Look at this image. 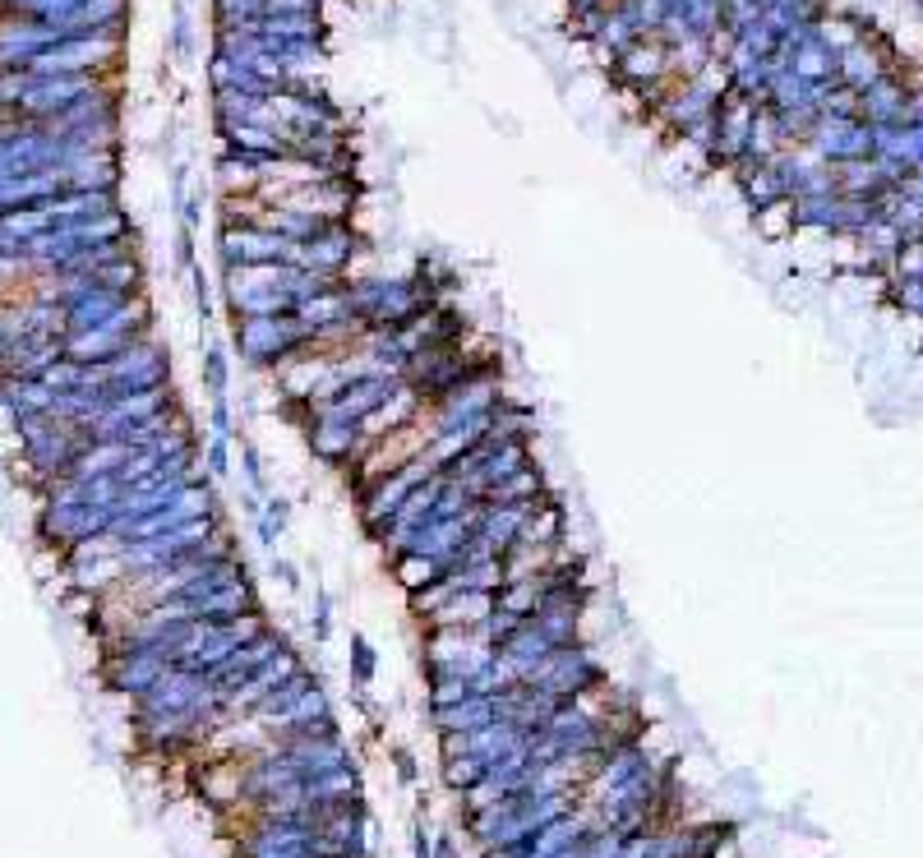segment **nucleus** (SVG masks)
Here are the masks:
<instances>
[{
    "label": "nucleus",
    "instance_id": "obj_20",
    "mask_svg": "<svg viewBox=\"0 0 923 858\" xmlns=\"http://www.w3.org/2000/svg\"><path fill=\"white\" fill-rule=\"evenodd\" d=\"M374 674H379V651L365 632H351V651H347V679L351 688H370Z\"/></svg>",
    "mask_w": 923,
    "mask_h": 858
},
{
    "label": "nucleus",
    "instance_id": "obj_30",
    "mask_svg": "<svg viewBox=\"0 0 923 858\" xmlns=\"http://www.w3.org/2000/svg\"><path fill=\"white\" fill-rule=\"evenodd\" d=\"M411 858H434V835L425 831V822H411Z\"/></svg>",
    "mask_w": 923,
    "mask_h": 858
},
{
    "label": "nucleus",
    "instance_id": "obj_17",
    "mask_svg": "<svg viewBox=\"0 0 923 858\" xmlns=\"http://www.w3.org/2000/svg\"><path fill=\"white\" fill-rule=\"evenodd\" d=\"M291 513H296V503H291L287 494H268V499H264V513L254 517V540H259V549H268V554H273L277 540L287 536Z\"/></svg>",
    "mask_w": 923,
    "mask_h": 858
},
{
    "label": "nucleus",
    "instance_id": "obj_26",
    "mask_svg": "<svg viewBox=\"0 0 923 858\" xmlns=\"http://www.w3.org/2000/svg\"><path fill=\"white\" fill-rule=\"evenodd\" d=\"M310 632H314V642L319 646H328V637H333V591H314V605H310Z\"/></svg>",
    "mask_w": 923,
    "mask_h": 858
},
{
    "label": "nucleus",
    "instance_id": "obj_12",
    "mask_svg": "<svg viewBox=\"0 0 923 858\" xmlns=\"http://www.w3.org/2000/svg\"><path fill=\"white\" fill-rule=\"evenodd\" d=\"M554 651V642L545 637V632L536 628V623H522V628L508 637L504 646H499V660H504V669H508V679L513 683H527L531 674H536L540 665H545V656Z\"/></svg>",
    "mask_w": 923,
    "mask_h": 858
},
{
    "label": "nucleus",
    "instance_id": "obj_9",
    "mask_svg": "<svg viewBox=\"0 0 923 858\" xmlns=\"http://www.w3.org/2000/svg\"><path fill=\"white\" fill-rule=\"evenodd\" d=\"M171 669V660L162 651H144V646H125V642H111L107 651V688L111 692H125V697H144L148 688L162 683V674Z\"/></svg>",
    "mask_w": 923,
    "mask_h": 858
},
{
    "label": "nucleus",
    "instance_id": "obj_5",
    "mask_svg": "<svg viewBox=\"0 0 923 858\" xmlns=\"http://www.w3.org/2000/svg\"><path fill=\"white\" fill-rule=\"evenodd\" d=\"M527 683H536L540 692H550L559 702L568 697H591V692H605L610 688V669L600 665L596 646L591 642H573V646H554L545 665L531 674Z\"/></svg>",
    "mask_w": 923,
    "mask_h": 858
},
{
    "label": "nucleus",
    "instance_id": "obj_11",
    "mask_svg": "<svg viewBox=\"0 0 923 858\" xmlns=\"http://www.w3.org/2000/svg\"><path fill=\"white\" fill-rule=\"evenodd\" d=\"M540 499H545V494H540ZM531 508H536V499H531V503H480V508H476V536H471V545L504 559L508 549L522 540V526H527Z\"/></svg>",
    "mask_w": 923,
    "mask_h": 858
},
{
    "label": "nucleus",
    "instance_id": "obj_19",
    "mask_svg": "<svg viewBox=\"0 0 923 858\" xmlns=\"http://www.w3.org/2000/svg\"><path fill=\"white\" fill-rule=\"evenodd\" d=\"M494 605L508 609V614H517V619H536V609H540V582H536V577H508V582L499 586Z\"/></svg>",
    "mask_w": 923,
    "mask_h": 858
},
{
    "label": "nucleus",
    "instance_id": "obj_18",
    "mask_svg": "<svg viewBox=\"0 0 923 858\" xmlns=\"http://www.w3.org/2000/svg\"><path fill=\"white\" fill-rule=\"evenodd\" d=\"M485 775H490V762L476 757V752H457V757H444V762H439V780L448 785V794H467V789H476Z\"/></svg>",
    "mask_w": 923,
    "mask_h": 858
},
{
    "label": "nucleus",
    "instance_id": "obj_24",
    "mask_svg": "<svg viewBox=\"0 0 923 858\" xmlns=\"http://www.w3.org/2000/svg\"><path fill=\"white\" fill-rule=\"evenodd\" d=\"M453 591H457V586H453V577H448V572H444V577H439V582H434V586H425V591H416V596H407V605H411V614H416V619L425 623V619H430V614H434V609H439V605H444L448 596H453Z\"/></svg>",
    "mask_w": 923,
    "mask_h": 858
},
{
    "label": "nucleus",
    "instance_id": "obj_4",
    "mask_svg": "<svg viewBox=\"0 0 923 858\" xmlns=\"http://www.w3.org/2000/svg\"><path fill=\"white\" fill-rule=\"evenodd\" d=\"M434 471H439V466L420 453V457H411L407 466H397V471H388V476L370 480L365 489H356V517H360V526H365V536H370L374 545L384 540L388 522L402 513V503L411 499V489H416L420 480H430Z\"/></svg>",
    "mask_w": 923,
    "mask_h": 858
},
{
    "label": "nucleus",
    "instance_id": "obj_25",
    "mask_svg": "<svg viewBox=\"0 0 923 858\" xmlns=\"http://www.w3.org/2000/svg\"><path fill=\"white\" fill-rule=\"evenodd\" d=\"M190 291H194V314H199V328H213L217 323V300H213V282H208L204 268H194L190 273Z\"/></svg>",
    "mask_w": 923,
    "mask_h": 858
},
{
    "label": "nucleus",
    "instance_id": "obj_13",
    "mask_svg": "<svg viewBox=\"0 0 923 858\" xmlns=\"http://www.w3.org/2000/svg\"><path fill=\"white\" fill-rule=\"evenodd\" d=\"M448 577H453L457 591H480V596H499V586L508 582V568H504V559H499V554H485V549L471 545V549H467V559L457 563Z\"/></svg>",
    "mask_w": 923,
    "mask_h": 858
},
{
    "label": "nucleus",
    "instance_id": "obj_7",
    "mask_svg": "<svg viewBox=\"0 0 923 858\" xmlns=\"http://www.w3.org/2000/svg\"><path fill=\"white\" fill-rule=\"evenodd\" d=\"M296 240L277 236L264 222H245V227H222L217 231V268L222 273H245V268H277V263H296Z\"/></svg>",
    "mask_w": 923,
    "mask_h": 858
},
{
    "label": "nucleus",
    "instance_id": "obj_14",
    "mask_svg": "<svg viewBox=\"0 0 923 858\" xmlns=\"http://www.w3.org/2000/svg\"><path fill=\"white\" fill-rule=\"evenodd\" d=\"M499 720V706H494V697H467V702L457 706H439V711H430V729L434 734H476V729L494 725Z\"/></svg>",
    "mask_w": 923,
    "mask_h": 858
},
{
    "label": "nucleus",
    "instance_id": "obj_31",
    "mask_svg": "<svg viewBox=\"0 0 923 858\" xmlns=\"http://www.w3.org/2000/svg\"><path fill=\"white\" fill-rule=\"evenodd\" d=\"M434 858H462V849H457V840L453 835H434Z\"/></svg>",
    "mask_w": 923,
    "mask_h": 858
},
{
    "label": "nucleus",
    "instance_id": "obj_10",
    "mask_svg": "<svg viewBox=\"0 0 923 858\" xmlns=\"http://www.w3.org/2000/svg\"><path fill=\"white\" fill-rule=\"evenodd\" d=\"M356 259H360V236L347 227V222H333V227H324L319 236L305 240V245L296 250V268L319 273V277H333V282L351 277Z\"/></svg>",
    "mask_w": 923,
    "mask_h": 858
},
{
    "label": "nucleus",
    "instance_id": "obj_3",
    "mask_svg": "<svg viewBox=\"0 0 923 858\" xmlns=\"http://www.w3.org/2000/svg\"><path fill=\"white\" fill-rule=\"evenodd\" d=\"M300 429H305V448L319 466L328 471H347L365 457L370 448V429L365 420H351V416H337L328 406H305V416H300Z\"/></svg>",
    "mask_w": 923,
    "mask_h": 858
},
{
    "label": "nucleus",
    "instance_id": "obj_29",
    "mask_svg": "<svg viewBox=\"0 0 923 858\" xmlns=\"http://www.w3.org/2000/svg\"><path fill=\"white\" fill-rule=\"evenodd\" d=\"M268 577H273V582H282L287 591H300V568L291 559H282V554H273V559H268Z\"/></svg>",
    "mask_w": 923,
    "mask_h": 858
},
{
    "label": "nucleus",
    "instance_id": "obj_2",
    "mask_svg": "<svg viewBox=\"0 0 923 858\" xmlns=\"http://www.w3.org/2000/svg\"><path fill=\"white\" fill-rule=\"evenodd\" d=\"M231 351L250 370L277 374L287 360L310 356L314 342L296 314H254V319H231Z\"/></svg>",
    "mask_w": 923,
    "mask_h": 858
},
{
    "label": "nucleus",
    "instance_id": "obj_22",
    "mask_svg": "<svg viewBox=\"0 0 923 858\" xmlns=\"http://www.w3.org/2000/svg\"><path fill=\"white\" fill-rule=\"evenodd\" d=\"M522 623H527V619H517V614H508V609H499V605H494V609H490V614H485V619H480L476 637H480V642H490V646H494V651H499V646H504V642H508V637H513V632H517V628H522Z\"/></svg>",
    "mask_w": 923,
    "mask_h": 858
},
{
    "label": "nucleus",
    "instance_id": "obj_16",
    "mask_svg": "<svg viewBox=\"0 0 923 858\" xmlns=\"http://www.w3.org/2000/svg\"><path fill=\"white\" fill-rule=\"evenodd\" d=\"M388 568H393V582L407 591V596H416V591H425V586H434L439 577H444V563L430 559V554H416V549H407V554H393L388 559Z\"/></svg>",
    "mask_w": 923,
    "mask_h": 858
},
{
    "label": "nucleus",
    "instance_id": "obj_23",
    "mask_svg": "<svg viewBox=\"0 0 923 858\" xmlns=\"http://www.w3.org/2000/svg\"><path fill=\"white\" fill-rule=\"evenodd\" d=\"M240 476H245V489H254V494H264L268 499V466H264V453H259V443H240Z\"/></svg>",
    "mask_w": 923,
    "mask_h": 858
},
{
    "label": "nucleus",
    "instance_id": "obj_8",
    "mask_svg": "<svg viewBox=\"0 0 923 858\" xmlns=\"http://www.w3.org/2000/svg\"><path fill=\"white\" fill-rule=\"evenodd\" d=\"M397 388H402V379L370 370V365L360 360V370L347 374V379L337 383V393H328L324 402H314V406H328V411H337V416H351V420H374L388 402H393Z\"/></svg>",
    "mask_w": 923,
    "mask_h": 858
},
{
    "label": "nucleus",
    "instance_id": "obj_1",
    "mask_svg": "<svg viewBox=\"0 0 923 858\" xmlns=\"http://www.w3.org/2000/svg\"><path fill=\"white\" fill-rule=\"evenodd\" d=\"M347 300L356 310V319L365 323V333H370V328H407V323H416L425 310L444 305V291L416 273L407 277L365 273V277H347Z\"/></svg>",
    "mask_w": 923,
    "mask_h": 858
},
{
    "label": "nucleus",
    "instance_id": "obj_6",
    "mask_svg": "<svg viewBox=\"0 0 923 858\" xmlns=\"http://www.w3.org/2000/svg\"><path fill=\"white\" fill-rule=\"evenodd\" d=\"M97 374H102V393L107 397L157 393V388H171V351L162 342H153V333H148L134 346H125L116 360L97 365Z\"/></svg>",
    "mask_w": 923,
    "mask_h": 858
},
{
    "label": "nucleus",
    "instance_id": "obj_28",
    "mask_svg": "<svg viewBox=\"0 0 923 858\" xmlns=\"http://www.w3.org/2000/svg\"><path fill=\"white\" fill-rule=\"evenodd\" d=\"M388 757H393V771H397V780H402V785H420V766H416V752L407 748V743H393V748H388Z\"/></svg>",
    "mask_w": 923,
    "mask_h": 858
},
{
    "label": "nucleus",
    "instance_id": "obj_15",
    "mask_svg": "<svg viewBox=\"0 0 923 858\" xmlns=\"http://www.w3.org/2000/svg\"><path fill=\"white\" fill-rule=\"evenodd\" d=\"M199 379L208 397H231V342L227 337H204L199 342Z\"/></svg>",
    "mask_w": 923,
    "mask_h": 858
},
{
    "label": "nucleus",
    "instance_id": "obj_27",
    "mask_svg": "<svg viewBox=\"0 0 923 858\" xmlns=\"http://www.w3.org/2000/svg\"><path fill=\"white\" fill-rule=\"evenodd\" d=\"M236 411H231V397H208V434H217V439H236Z\"/></svg>",
    "mask_w": 923,
    "mask_h": 858
},
{
    "label": "nucleus",
    "instance_id": "obj_21",
    "mask_svg": "<svg viewBox=\"0 0 923 858\" xmlns=\"http://www.w3.org/2000/svg\"><path fill=\"white\" fill-rule=\"evenodd\" d=\"M199 462H204V476L208 480H231V466H236V439H217V434H208L204 448H199Z\"/></svg>",
    "mask_w": 923,
    "mask_h": 858
}]
</instances>
